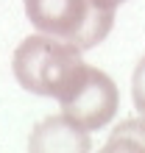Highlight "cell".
<instances>
[{
  "label": "cell",
  "instance_id": "1",
  "mask_svg": "<svg viewBox=\"0 0 145 153\" xmlns=\"http://www.w3.org/2000/svg\"><path fill=\"white\" fill-rule=\"evenodd\" d=\"M11 67L22 89L59 100L70 92V86L78 81L87 64L81 61V48H75L72 42L39 33L20 42Z\"/></svg>",
  "mask_w": 145,
  "mask_h": 153
},
{
  "label": "cell",
  "instance_id": "2",
  "mask_svg": "<svg viewBox=\"0 0 145 153\" xmlns=\"http://www.w3.org/2000/svg\"><path fill=\"white\" fill-rule=\"evenodd\" d=\"M25 14L36 31L67 39L87 50L106 39L114 11L98 8L92 0H25Z\"/></svg>",
  "mask_w": 145,
  "mask_h": 153
},
{
  "label": "cell",
  "instance_id": "3",
  "mask_svg": "<svg viewBox=\"0 0 145 153\" xmlns=\"http://www.w3.org/2000/svg\"><path fill=\"white\" fill-rule=\"evenodd\" d=\"M59 106H61V114H67L81 128L98 131L117 114L120 92L103 70L84 67V73L70 86V92L59 97Z\"/></svg>",
  "mask_w": 145,
  "mask_h": 153
},
{
  "label": "cell",
  "instance_id": "4",
  "mask_svg": "<svg viewBox=\"0 0 145 153\" xmlns=\"http://www.w3.org/2000/svg\"><path fill=\"white\" fill-rule=\"evenodd\" d=\"M31 150L36 153H84L89 150L87 128L72 123L67 114L48 117L36 125L31 137Z\"/></svg>",
  "mask_w": 145,
  "mask_h": 153
},
{
  "label": "cell",
  "instance_id": "5",
  "mask_svg": "<svg viewBox=\"0 0 145 153\" xmlns=\"http://www.w3.org/2000/svg\"><path fill=\"white\" fill-rule=\"evenodd\" d=\"M103 150H134V153L145 150V117H140V120H123L112 131V137H109Z\"/></svg>",
  "mask_w": 145,
  "mask_h": 153
},
{
  "label": "cell",
  "instance_id": "6",
  "mask_svg": "<svg viewBox=\"0 0 145 153\" xmlns=\"http://www.w3.org/2000/svg\"><path fill=\"white\" fill-rule=\"evenodd\" d=\"M131 92H134V106L145 114V56L142 61L134 70V78H131Z\"/></svg>",
  "mask_w": 145,
  "mask_h": 153
},
{
  "label": "cell",
  "instance_id": "7",
  "mask_svg": "<svg viewBox=\"0 0 145 153\" xmlns=\"http://www.w3.org/2000/svg\"><path fill=\"white\" fill-rule=\"evenodd\" d=\"M92 3L98 6V8H106V11H114L120 3H126V0H92Z\"/></svg>",
  "mask_w": 145,
  "mask_h": 153
}]
</instances>
